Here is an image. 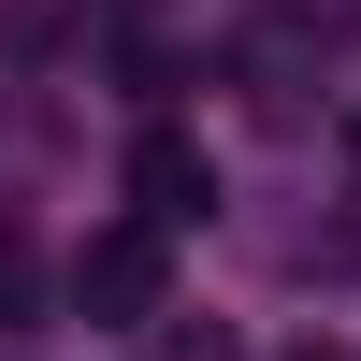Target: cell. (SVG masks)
I'll list each match as a JSON object with an SVG mask.
<instances>
[{"label":"cell","mask_w":361,"mask_h":361,"mask_svg":"<svg viewBox=\"0 0 361 361\" xmlns=\"http://www.w3.org/2000/svg\"><path fill=\"white\" fill-rule=\"evenodd\" d=\"M29 318H44V246L0 217V333H29Z\"/></svg>","instance_id":"cell-3"},{"label":"cell","mask_w":361,"mask_h":361,"mask_svg":"<svg viewBox=\"0 0 361 361\" xmlns=\"http://www.w3.org/2000/svg\"><path fill=\"white\" fill-rule=\"evenodd\" d=\"M289 361H347V347H289Z\"/></svg>","instance_id":"cell-5"},{"label":"cell","mask_w":361,"mask_h":361,"mask_svg":"<svg viewBox=\"0 0 361 361\" xmlns=\"http://www.w3.org/2000/svg\"><path fill=\"white\" fill-rule=\"evenodd\" d=\"M202 202H217V159H202L188 130H145V145H130V217H145V231L173 246V231H188Z\"/></svg>","instance_id":"cell-2"},{"label":"cell","mask_w":361,"mask_h":361,"mask_svg":"<svg viewBox=\"0 0 361 361\" xmlns=\"http://www.w3.org/2000/svg\"><path fill=\"white\" fill-rule=\"evenodd\" d=\"M73 304L102 318V333H159V318H173V246H159L145 217L87 231V246H73Z\"/></svg>","instance_id":"cell-1"},{"label":"cell","mask_w":361,"mask_h":361,"mask_svg":"<svg viewBox=\"0 0 361 361\" xmlns=\"http://www.w3.org/2000/svg\"><path fill=\"white\" fill-rule=\"evenodd\" d=\"M145 361H231V333H217V318H159V333H145Z\"/></svg>","instance_id":"cell-4"}]
</instances>
